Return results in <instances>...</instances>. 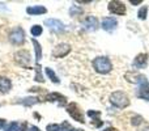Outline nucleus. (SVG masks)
Wrapping results in <instances>:
<instances>
[{"label": "nucleus", "mask_w": 149, "mask_h": 131, "mask_svg": "<svg viewBox=\"0 0 149 131\" xmlns=\"http://www.w3.org/2000/svg\"><path fill=\"white\" fill-rule=\"evenodd\" d=\"M81 131H82V130H81Z\"/></svg>", "instance_id": "34"}, {"label": "nucleus", "mask_w": 149, "mask_h": 131, "mask_svg": "<svg viewBox=\"0 0 149 131\" xmlns=\"http://www.w3.org/2000/svg\"><path fill=\"white\" fill-rule=\"evenodd\" d=\"M143 131H149V127H145V129L143 130Z\"/></svg>", "instance_id": "33"}, {"label": "nucleus", "mask_w": 149, "mask_h": 131, "mask_svg": "<svg viewBox=\"0 0 149 131\" xmlns=\"http://www.w3.org/2000/svg\"><path fill=\"white\" fill-rule=\"evenodd\" d=\"M5 131H18V123H17V122H13V123H10Z\"/></svg>", "instance_id": "25"}, {"label": "nucleus", "mask_w": 149, "mask_h": 131, "mask_svg": "<svg viewBox=\"0 0 149 131\" xmlns=\"http://www.w3.org/2000/svg\"><path fill=\"white\" fill-rule=\"evenodd\" d=\"M36 80L39 83L43 81V76H42V74H41V67L39 66L36 67Z\"/></svg>", "instance_id": "22"}, {"label": "nucleus", "mask_w": 149, "mask_h": 131, "mask_svg": "<svg viewBox=\"0 0 149 131\" xmlns=\"http://www.w3.org/2000/svg\"><path fill=\"white\" fill-rule=\"evenodd\" d=\"M47 131H60V126L59 125H49Z\"/></svg>", "instance_id": "27"}, {"label": "nucleus", "mask_w": 149, "mask_h": 131, "mask_svg": "<svg viewBox=\"0 0 149 131\" xmlns=\"http://www.w3.org/2000/svg\"><path fill=\"white\" fill-rule=\"evenodd\" d=\"M109 11L115 13V15H124V13H126V5L120 1L114 0V1L109 3Z\"/></svg>", "instance_id": "8"}, {"label": "nucleus", "mask_w": 149, "mask_h": 131, "mask_svg": "<svg viewBox=\"0 0 149 131\" xmlns=\"http://www.w3.org/2000/svg\"><path fill=\"white\" fill-rule=\"evenodd\" d=\"M29 131H39V129H38V127H36V126H31Z\"/></svg>", "instance_id": "30"}, {"label": "nucleus", "mask_w": 149, "mask_h": 131, "mask_svg": "<svg viewBox=\"0 0 149 131\" xmlns=\"http://www.w3.org/2000/svg\"><path fill=\"white\" fill-rule=\"evenodd\" d=\"M88 116L89 117H92V118H95L94 121H95V126L97 127H100V126H102V121H100L98 119V117H100V111H94V110H89L88 111Z\"/></svg>", "instance_id": "18"}, {"label": "nucleus", "mask_w": 149, "mask_h": 131, "mask_svg": "<svg viewBox=\"0 0 149 131\" xmlns=\"http://www.w3.org/2000/svg\"><path fill=\"white\" fill-rule=\"evenodd\" d=\"M5 126V119H0V129H4Z\"/></svg>", "instance_id": "29"}, {"label": "nucleus", "mask_w": 149, "mask_h": 131, "mask_svg": "<svg viewBox=\"0 0 149 131\" xmlns=\"http://www.w3.org/2000/svg\"><path fill=\"white\" fill-rule=\"evenodd\" d=\"M93 67H94V69L98 74H109L111 71V68H113V64H111L109 58L98 57L93 60Z\"/></svg>", "instance_id": "2"}, {"label": "nucleus", "mask_w": 149, "mask_h": 131, "mask_svg": "<svg viewBox=\"0 0 149 131\" xmlns=\"http://www.w3.org/2000/svg\"><path fill=\"white\" fill-rule=\"evenodd\" d=\"M110 101L114 106L120 108V109L127 108V106L130 105V100H128V97H127V95L123 92H119V90L118 92H114L113 95H111Z\"/></svg>", "instance_id": "3"}, {"label": "nucleus", "mask_w": 149, "mask_h": 131, "mask_svg": "<svg viewBox=\"0 0 149 131\" xmlns=\"http://www.w3.org/2000/svg\"><path fill=\"white\" fill-rule=\"evenodd\" d=\"M10 88H12V83H10V80L7 79V77H0V92L7 93V92H9Z\"/></svg>", "instance_id": "14"}, {"label": "nucleus", "mask_w": 149, "mask_h": 131, "mask_svg": "<svg viewBox=\"0 0 149 131\" xmlns=\"http://www.w3.org/2000/svg\"><path fill=\"white\" fill-rule=\"evenodd\" d=\"M22 131H26V123L22 125Z\"/></svg>", "instance_id": "32"}, {"label": "nucleus", "mask_w": 149, "mask_h": 131, "mask_svg": "<svg viewBox=\"0 0 149 131\" xmlns=\"http://www.w3.org/2000/svg\"><path fill=\"white\" fill-rule=\"evenodd\" d=\"M46 75L50 77V79H51L52 83H55V84H59V83H60V80L58 79V76L55 75V72L52 71L51 68H49V67H46Z\"/></svg>", "instance_id": "19"}, {"label": "nucleus", "mask_w": 149, "mask_h": 131, "mask_svg": "<svg viewBox=\"0 0 149 131\" xmlns=\"http://www.w3.org/2000/svg\"><path fill=\"white\" fill-rule=\"evenodd\" d=\"M46 100L47 101H58L60 105H65V102H67V98H65L64 96L60 95V93H55V92L47 95L46 96Z\"/></svg>", "instance_id": "13"}, {"label": "nucleus", "mask_w": 149, "mask_h": 131, "mask_svg": "<svg viewBox=\"0 0 149 131\" xmlns=\"http://www.w3.org/2000/svg\"><path fill=\"white\" fill-rule=\"evenodd\" d=\"M134 81L139 84V87H137V96L140 98H144V100L149 101V83L147 77L144 75H136V79Z\"/></svg>", "instance_id": "1"}, {"label": "nucleus", "mask_w": 149, "mask_h": 131, "mask_svg": "<svg viewBox=\"0 0 149 131\" xmlns=\"http://www.w3.org/2000/svg\"><path fill=\"white\" fill-rule=\"evenodd\" d=\"M67 111H68V114H70L71 117L74 119V121H77V122H80V123H84V116H82V113H81V110H80V108L77 106V104H70V105L67 106Z\"/></svg>", "instance_id": "4"}, {"label": "nucleus", "mask_w": 149, "mask_h": 131, "mask_svg": "<svg viewBox=\"0 0 149 131\" xmlns=\"http://www.w3.org/2000/svg\"><path fill=\"white\" fill-rule=\"evenodd\" d=\"M116 25H118V22H116V20L113 17H106L102 20V28L107 32H113L114 29L116 28Z\"/></svg>", "instance_id": "10"}, {"label": "nucleus", "mask_w": 149, "mask_h": 131, "mask_svg": "<svg viewBox=\"0 0 149 131\" xmlns=\"http://www.w3.org/2000/svg\"><path fill=\"white\" fill-rule=\"evenodd\" d=\"M31 42H33V45H34V50H36V59H37V62H39V60H41V58H42V49H41V45H39L34 38L31 39Z\"/></svg>", "instance_id": "16"}, {"label": "nucleus", "mask_w": 149, "mask_h": 131, "mask_svg": "<svg viewBox=\"0 0 149 131\" xmlns=\"http://www.w3.org/2000/svg\"><path fill=\"white\" fill-rule=\"evenodd\" d=\"M26 12L29 15H43V13H46V8L42 5H36V7H29Z\"/></svg>", "instance_id": "15"}, {"label": "nucleus", "mask_w": 149, "mask_h": 131, "mask_svg": "<svg viewBox=\"0 0 149 131\" xmlns=\"http://www.w3.org/2000/svg\"><path fill=\"white\" fill-rule=\"evenodd\" d=\"M131 4H134V5L141 4V0H131Z\"/></svg>", "instance_id": "28"}, {"label": "nucleus", "mask_w": 149, "mask_h": 131, "mask_svg": "<svg viewBox=\"0 0 149 131\" xmlns=\"http://www.w3.org/2000/svg\"><path fill=\"white\" fill-rule=\"evenodd\" d=\"M147 12H148V8L145 7V5L143 8H140L139 13H137V16H139L140 20H145V18H147Z\"/></svg>", "instance_id": "20"}, {"label": "nucleus", "mask_w": 149, "mask_h": 131, "mask_svg": "<svg viewBox=\"0 0 149 131\" xmlns=\"http://www.w3.org/2000/svg\"><path fill=\"white\" fill-rule=\"evenodd\" d=\"M70 13H71V16L81 15V13H82V9H81V8H77L76 5H73V7H71V9H70Z\"/></svg>", "instance_id": "23"}, {"label": "nucleus", "mask_w": 149, "mask_h": 131, "mask_svg": "<svg viewBox=\"0 0 149 131\" xmlns=\"http://www.w3.org/2000/svg\"><path fill=\"white\" fill-rule=\"evenodd\" d=\"M9 41L15 45H21L25 41V32L22 30V28H16L12 33L9 34Z\"/></svg>", "instance_id": "5"}, {"label": "nucleus", "mask_w": 149, "mask_h": 131, "mask_svg": "<svg viewBox=\"0 0 149 131\" xmlns=\"http://www.w3.org/2000/svg\"><path fill=\"white\" fill-rule=\"evenodd\" d=\"M45 24H46V26H49V28L54 32H63L64 30L63 22L59 20H56V18H49V20L45 21Z\"/></svg>", "instance_id": "9"}, {"label": "nucleus", "mask_w": 149, "mask_h": 131, "mask_svg": "<svg viewBox=\"0 0 149 131\" xmlns=\"http://www.w3.org/2000/svg\"><path fill=\"white\" fill-rule=\"evenodd\" d=\"M37 102H38V98L37 97H28V98H24V100L18 101V104H22V105H25V106H31Z\"/></svg>", "instance_id": "17"}, {"label": "nucleus", "mask_w": 149, "mask_h": 131, "mask_svg": "<svg viewBox=\"0 0 149 131\" xmlns=\"http://www.w3.org/2000/svg\"><path fill=\"white\" fill-rule=\"evenodd\" d=\"M70 51H71L70 45L60 43V45H58V46L54 49V51H52V57H54V58H63V57H65V55H67Z\"/></svg>", "instance_id": "7"}, {"label": "nucleus", "mask_w": 149, "mask_h": 131, "mask_svg": "<svg viewBox=\"0 0 149 131\" xmlns=\"http://www.w3.org/2000/svg\"><path fill=\"white\" fill-rule=\"evenodd\" d=\"M141 121H143L141 117H140V116H136L135 118H132V125H134V126H137V125L141 123Z\"/></svg>", "instance_id": "26"}, {"label": "nucleus", "mask_w": 149, "mask_h": 131, "mask_svg": "<svg viewBox=\"0 0 149 131\" xmlns=\"http://www.w3.org/2000/svg\"><path fill=\"white\" fill-rule=\"evenodd\" d=\"M105 131H118V130L114 129V127H107V129H106Z\"/></svg>", "instance_id": "31"}, {"label": "nucleus", "mask_w": 149, "mask_h": 131, "mask_svg": "<svg viewBox=\"0 0 149 131\" xmlns=\"http://www.w3.org/2000/svg\"><path fill=\"white\" fill-rule=\"evenodd\" d=\"M148 63V54H139L134 60V67L136 68H144Z\"/></svg>", "instance_id": "11"}, {"label": "nucleus", "mask_w": 149, "mask_h": 131, "mask_svg": "<svg viewBox=\"0 0 149 131\" xmlns=\"http://www.w3.org/2000/svg\"><path fill=\"white\" fill-rule=\"evenodd\" d=\"M60 131H80V130H74L72 127L70 126V125L67 123V122H64V123L62 125V127H60Z\"/></svg>", "instance_id": "24"}, {"label": "nucleus", "mask_w": 149, "mask_h": 131, "mask_svg": "<svg viewBox=\"0 0 149 131\" xmlns=\"http://www.w3.org/2000/svg\"><path fill=\"white\" fill-rule=\"evenodd\" d=\"M15 60L22 67H28L30 63V54L26 50H20L15 54Z\"/></svg>", "instance_id": "6"}, {"label": "nucleus", "mask_w": 149, "mask_h": 131, "mask_svg": "<svg viewBox=\"0 0 149 131\" xmlns=\"http://www.w3.org/2000/svg\"><path fill=\"white\" fill-rule=\"evenodd\" d=\"M31 34L33 36H41L42 34V26H39V25H34L33 28H31Z\"/></svg>", "instance_id": "21"}, {"label": "nucleus", "mask_w": 149, "mask_h": 131, "mask_svg": "<svg viewBox=\"0 0 149 131\" xmlns=\"http://www.w3.org/2000/svg\"><path fill=\"white\" fill-rule=\"evenodd\" d=\"M84 25L86 26L88 30H95L98 28V20L94 16H88L84 21Z\"/></svg>", "instance_id": "12"}]
</instances>
